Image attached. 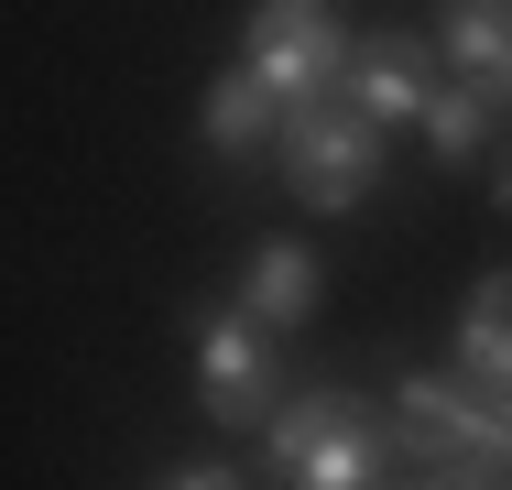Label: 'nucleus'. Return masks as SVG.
Listing matches in <instances>:
<instances>
[{"label": "nucleus", "instance_id": "nucleus-7", "mask_svg": "<svg viewBox=\"0 0 512 490\" xmlns=\"http://www.w3.org/2000/svg\"><path fill=\"white\" fill-rule=\"evenodd\" d=\"M316 294H327V262H316L306 240H262V251L240 262V294H229V305H240L251 327L284 338V327H306V316H316Z\"/></svg>", "mask_w": 512, "mask_h": 490}, {"label": "nucleus", "instance_id": "nucleus-9", "mask_svg": "<svg viewBox=\"0 0 512 490\" xmlns=\"http://www.w3.org/2000/svg\"><path fill=\"white\" fill-rule=\"evenodd\" d=\"M458 382L491 392L512 414V273H480L469 284V316H458Z\"/></svg>", "mask_w": 512, "mask_h": 490}, {"label": "nucleus", "instance_id": "nucleus-14", "mask_svg": "<svg viewBox=\"0 0 512 490\" xmlns=\"http://www.w3.org/2000/svg\"><path fill=\"white\" fill-rule=\"evenodd\" d=\"M502 207H512V153H502Z\"/></svg>", "mask_w": 512, "mask_h": 490}, {"label": "nucleus", "instance_id": "nucleus-8", "mask_svg": "<svg viewBox=\"0 0 512 490\" xmlns=\"http://www.w3.org/2000/svg\"><path fill=\"white\" fill-rule=\"evenodd\" d=\"M284 120H295V109H284V98L262 88V77H251V66H229V77H218V88H207V153H218V164H251V153H284Z\"/></svg>", "mask_w": 512, "mask_h": 490}, {"label": "nucleus", "instance_id": "nucleus-3", "mask_svg": "<svg viewBox=\"0 0 512 490\" xmlns=\"http://www.w3.org/2000/svg\"><path fill=\"white\" fill-rule=\"evenodd\" d=\"M284 186H295V207H316V218H349L360 196L382 186V120H360L349 98H316V109H295L284 120Z\"/></svg>", "mask_w": 512, "mask_h": 490}, {"label": "nucleus", "instance_id": "nucleus-10", "mask_svg": "<svg viewBox=\"0 0 512 490\" xmlns=\"http://www.w3.org/2000/svg\"><path fill=\"white\" fill-rule=\"evenodd\" d=\"M436 55H447L469 88L512 98V0H447V22H436Z\"/></svg>", "mask_w": 512, "mask_h": 490}, {"label": "nucleus", "instance_id": "nucleus-1", "mask_svg": "<svg viewBox=\"0 0 512 490\" xmlns=\"http://www.w3.org/2000/svg\"><path fill=\"white\" fill-rule=\"evenodd\" d=\"M262 458L284 490H393V425L349 392H295L262 425Z\"/></svg>", "mask_w": 512, "mask_h": 490}, {"label": "nucleus", "instance_id": "nucleus-12", "mask_svg": "<svg viewBox=\"0 0 512 490\" xmlns=\"http://www.w3.org/2000/svg\"><path fill=\"white\" fill-rule=\"evenodd\" d=\"M414 490H512V469H491V458H458V469H425Z\"/></svg>", "mask_w": 512, "mask_h": 490}, {"label": "nucleus", "instance_id": "nucleus-6", "mask_svg": "<svg viewBox=\"0 0 512 490\" xmlns=\"http://www.w3.org/2000/svg\"><path fill=\"white\" fill-rule=\"evenodd\" d=\"M349 109L360 120H425L436 109V44H414V33H360V55H349Z\"/></svg>", "mask_w": 512, "mask_h": 490}, {"label": "nucleus", "instance_id": "nucleus-11", "mask_svg": "<svg viewBox=\"0 0 512 490\" xmlns=\"http://www.w3.org/2000/svg\"><path fill=\"white\" fill-rule=\"evenodd\" d=\"M480 142H491V88H436V109H425V153L436 164H480Z\"/></svg>", "mask_w": 512, "mask_h": 490}, {"label": "nucleus", "instance_id": "nucleus-13", "mask_svg": "<svg viewBox=\"0 0 512 490\" xmlns=\"http://www.w3.org/2000/svg\"><path fill=\"white\" fill-rule=\"evenodd\" d=\"M153 490H251V480H240L229 458H186V469H164Z\"/></svg>", "mask_w": 512, "mask_h": 490}, {"label": "nucleus", "instance_id": "nucleus-4", "mask_svg": "<svg viewBox=\"0 0 512 490\" xmlns=\"http://www.w3.org/2000/svg\"><path fill=\"white\" fill-rule=\"evenodd\" d=\"M393 447L404 458H425V469H458V458H491V469H512V425L491 392H469L458 371H414L404 392H393Z\"/></svg>", "mask_w": 512, "mask_h": 490}, {"label": "nucleus", "instance_id": "nucleus-2", "mask_svg": "<svg viewBox=\"0 0 512 490\" xmlns=\"http://www.w3.org/2000/svg\"><path fill=\"white\" fill-rule=\"evenodd\" d=\"M349 55H360V33H349L338 0H262L251 33H240V66L284 98V109L338 98V88H349Z\"/></svg>", "mask_w": 512, "mask_h": 490}, {"label": "nucleus", "instance_id": "nucleus-5", "mask_svg": "<svg viewBox=\"0 0 512 490\" xmlns=\"http://www.w3.org/2000/svg\"><path fill=\"white\" fill-rule=\"evenodd\" d=\"M197 403L218 425H273L295 392H284V360H273V327H251L240 305H218L197 327Z\"/></svg>", "mask_w": 512, "mask_h": 490}]
</instances>
